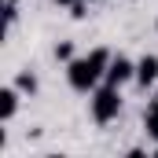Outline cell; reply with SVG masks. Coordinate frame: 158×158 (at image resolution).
Masks as SVG:
<instances>
[{
    "label": "cell",
    "instance_id": "cell-1",
    "mask_svg": "<svg viewBox=\"0 0 158 158\" xmlns=\"http://www.w3.org/2000/svg\"><path fill=\"white\" fill-rule=\"evenodd\" d=\"M107 66H110V52L107 48H92L88 55H74L66 63V81L74 92H96L107 81Z\"/></svg>",
    "mask_w": 158,
    "mask_h": 158
},
{
    "label": "cell",
    "instance_id": "cell-2",
    "mask_svg": "<svg viewBox=\"0 0 158 158\" xmlns=\"http://www.w3.org/2000/svg\"><path fill=\"white\" fill-rule=\"evenodd\" d=\"M88 110H92V121H96V125H110V121L121 114V88L103 81V85L92 92V99H88Z\"/></svg>",
    "mask_w": 158,
    "mask_h": 158
},
{
    "label": "cell",
    "instance_id": "cell-3",
    "mask_svg": "<svg viewBox=\"0 0 158 158\" xmlns=\"http://www.w3.org/2000/svg\"><path fill=\"white\" fill-rule=\"evenodd\" d=\"M136 81V63L129 55H110V66H107V85H129Z\"/></svg>",
    "mask_w": 158,
    "mask_h": 158
},
{
    "label": "cell",
    "instance_id": "cell-4",
    "mask_svg": "<svg viewBox=\"0 0 158 158\" xmlns=\"http://www.w3.org/2000/svg\"><path fill=\"white\" fill-rule=\"evenodd\" d=\"M19 99H22L19 85H4V88H0V121H4V125L19 114Z\"/></svg>",
    "mask_w": 158,
    "mask_h": 158
},
{
    "label": "cell",
    "instance_id": "cell-5",
    "mask_svg": "<svg viewBox=\"0 0 158 158\" xmlns=\"http://www.w3.org/2000/svg\"><path fill=\"white\" fill-rule=\"evenodd\" d=\"M155 81H158V55L136 59V85H140V88H151Z\"/></svg>",
    "mask_w": 158,
    "mask_h": 158
},
{
    "label": "cell",
    "instance_id": "cell-6",
    "mask_svg": "<svg viewBox=\"0 0 158 158\" xmlns=\"http://www.w3.org/2000/svg\"><path fill=\"white\" fill-rule=\"evenodd\" d=\"M15 85H19L22 96H33V92H37V74H33V70H19V74H15Z\"/></svg>",
    "mask_w": 158,
    "mask_h": 158
},
{
    "label": "cell",
    "instance_id": "cell-7",
    "mask_svg": "<svg viewBox=\"0 0 158 158\" xmlns=\"http://www.w3.org/2000/svg\"><path fill=\"white\" fill-rule=\"evenodd\" d=\"M143 129H147V136H151V140H158V103L147 107V114H143Z\"/></svg>",
    "mask_w": 158,
    "mask_h": 158
},
{
    "label": "cell",
    "instance_id": "cell-8",
    "mask_svg": "<svg viewBox=\"0 0 158 158\" xmlns=\"http://www.w3.org/2000/svg\"><path fill=\"white\" fill-rule=\"evenodd\" d=\"M55 59H59V63H70V59H74V44H70V40H59V44H55Z\"/></svg>",
    "mask_w": 158,
    "mask_h": 158
},
{
    "label": "cell",
    "instance_id": "cell-9",
    "mask_svg": "<svg viewBox=\"0 0 158 158\" xmlns=\"http://www.w3.org/2000/svg\"><path fill=\"white\" fill-rule=\"evenodd\" d=\"M88 15V0H77V4H70V19H85Z\"/></svg>",
    "mask_w": 158,
    "mask_h": 158
},
{
    "label": "cell",
    "instance_id": "cell-10",
    "mask_svg": "<svg viewBox=\"0 0 158 158\" xmlns=\"http://www.w3.org/2000/svg\"><path fill=\"white\" fill-rule=\"evenodd\" d=\"M55 4H59V7H70V4H77V0H55Z\"/></svg>",
    "mask_w": 158,
    "mask_h": 158
},
{
    "label": "cell",
    "instance_id": "cell-11",
    "mask_svg": "<svg viewBox=\"0 0 158 158\" xmlns=\"http://www.w3.org/2000/svg\"><path fill=\"white\" fill-rule=\"evenodd\" d=\"M151 103H158V99H151Z\"/></svg>",
    "mask_w": 158,
    "mask_h": 158
},
{
    "label": "cell",
    "instance_id": "cell-12",
    "mask_svg": "<svg viewBox=\"0 0 158 158\" xmlns=\"http://www.w3.org/2000/svg\"><path fill=\"white\" fill-rule=\"evenodd\" d=\"M155 30H158V22H155Z\"/></svg>",
    "mask_w": 158,
    "mask_h": 158
},
{
    "label": "cell",
    "instance_id": "cell-13",
    "mask_svg": "<svg viewBox=\"0 0 158 158\" xmlns=\"http://www.w3.org/2000/svg\"><path fill=\"white\" fill-rule=\"evenodd\" d=\"M15 4H19V0H15Z\"/></svg>",
    "mask_w": 158,
    "mask_h": 158
}]
</instances>
